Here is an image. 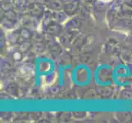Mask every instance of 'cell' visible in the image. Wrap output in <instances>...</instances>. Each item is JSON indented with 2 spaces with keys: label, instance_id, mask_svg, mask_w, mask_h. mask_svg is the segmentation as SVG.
<instances>
[{
  "label": "cell",
  "instance_id": "1",
  "mask_svg": "<svg viewBox=\"0 0 132 123\" xmlns=\"http://www.w3.org/2000/svg\"><path fill=\"white\" fill-rule=\"evenodd\" d=\"M102 1H104V2H108V1H110V0H102Z\"/></svg>",
  "mask_w": 132,
  "mask_h": 123
}]
</instances>
